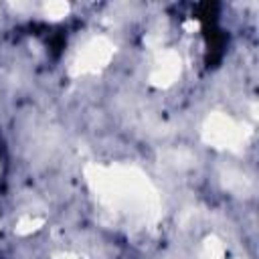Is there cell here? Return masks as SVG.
Segmentation results:
<instances>
[{
	"instance_id": "6da1fadb",
	"label": "cell",
	"mask_w": 259,
	"mask_h": 259,
	"mask_svg": "<svg viewBox=\"0 0 259 259\" xmlns=\"http://www.w3.org/2000/svg\"><path fill=\"white\" fill-rule=\"evenodd\" d=\"M67 10H69V6L65 2H51V4L45 6L47 16H51V18H61V16L67 14Z\"/></svg>"
}]
</instances>
